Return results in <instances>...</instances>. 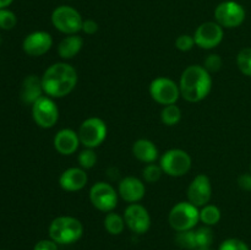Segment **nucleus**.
<instances>
[{"instance_id": "nucleus-1", "label": "nucleus", "mask_w": 251, "mask_h": 250, "mask_svg": "<svg viewBox=\"0 0 251 250\" xmlns=\"http://www.w3.org/2000/svg\"><path fill=\"white\" fill-rule=\"evenodd\" d=\"M42 86L47 96L63 98L74 91L78 81L77 71L68 63H55L49 66L42 76Z\"/></svg>"}, {"instance_id": "nucleus-2", "label": "nucleus", "mask_w": 251, "mask_h": 250, "mask_svg": "<svg viewBox=\"0 0 251 250\" xmlns=\"http://www.w3.org/2000/svg\"><path fill=\"white\" fill-rule=\"evenodd\" d=\"M180 96L190 103L205 100L212 88L211 74L201 65H190L180 76Z\"/></svg>"}, {"instance_id": "nucleus-3", "label": "nucleus", "mask_w": 251, "mask_h": 250, "mask_svg": "<svg viewBox=\"0 0 251 250\" xmlns=\"http://www.w3.org/2000/svg\"><path fill=\"white\" fill-rule=\"evenodd\" d=\"M83 234V225L77 218L59 216L49 225V237L56 244H73Z\"/></svg>"}, {"instance_id": "nucleus-4", "label": "nucleus", "mask_w": 251, "mask_h": 250, "mask_svg": "<svg viewBox=\"0 0 251 250\" xmlns=\"http://www.w3.org/2000/svg\"><path fill=\"white\" fill-rule=\"evenodd\" d=\"M168 221L171 227L176 232L190 230L200 221V211L189 201H181L172 207Z\"/></svg>"}, {"instance_id": "nucleus-5", "label": "nucleus", "mask_w": 251, "mask_h": 250, "mask_svg": "<svg viewBox=\"0 0 251 250\" xmlns=\"http://www.w3.org/2000/svg\"><path fill=\"white\" fill-rule=\"evenodd\" d=\"M51 24L58 31L69 36L82 31L83 20L77 10L68 5H61L51 12Z\"/></svg>"}, {"instance_id": "nucleus-6", "label": "nucleus", "mask_w": 251, "mask_h": 250, "mask_svg": "<svg viewBox=\"0 0 251 250\" xmlns=\"http://www.w3.org/2000/svg\"><path fill=\"white\" fill-rule=\"evenodd\" d=\"M107 132L108 129L104 120L97 117H91L83 120L77 134L81 145L86 149H96L104 142Z\"/></svg>"}, {"instance_id": "nucleus-7", "label": "nucleus", "mask_w": 251, "mask_h": 250, "mask_svg": "<svg viewBox=\"0 0 251 250\" xmlns=\"http://www.w3.org/2000/svg\"><path fill=\"white\" fill-rule=\"evenodd\" d=\"M159 166L163 173L169 176H183L191 168V157L186 151L180 149H172L164 152L161 157Z\"/></svg>"}, {"instance_id": "nucleus-8", "label": "nucleus", "mask_w": 251, "mask_h": 250, "mask_svg": "<svg viewBox=\"0 0 251 250\" xmlns=\"http://www.w3.org/2000/svg\"><path fill=\"white\" fill-rule=\"evenodd\" d=\"M32 117L38 126L50 129L58 123L59 109L50 97L42 96L32 104Z\"/></svg>"}, {"instance_id": "nucleus-9", "label": "nucleus", "mask_w": 251, "mask_h": 250, "mask_svg": "<svg viewBox=\"0 0 251 250\" xmlns=\"http://www.w3.org/2000/svg\"><path fill=\"white\" fill-rule=\"evenodd\" d=\"M150 95L152 100L162 105L176 104L180 97V88L172 78L157 77L150 85Z\"/></svg>"}, {"instance_id": "nucleus-10", "label": "nucleus", "mask_w": 251, "mask_h": 250, "mask_svg": "<svg viewBox=\"0 0 251 250\" xmlns=\"http://www.w3.org/2000/svg\"><path fill=\"white\" fill-rule=\"evenodd\" d=\"M215 19L220 26L226 28H235L244 22L245 10L239 2L227 0L217 5L215 9Z\"/></svg>"}, {"instance_id": "nucleus-11", "label": "nucleus", "mask_w": 251, "mask_h": 250, "mask_svg": "<svg viewBox=\"0 0 251 250\" xmlns=\"http://www.w3.org/2000/svg\"><path fill=\"white\" fill-rule=\"evenodd\" d=\"M90 200L97 210L112 212L118 205V194L107 181H98L90 189Z\"/></svg>"}, {"instance_id": "nucleus-12", "label": "nucleus", "mask_w": 251, "mask_h": 250, "mask_svg": "<svg viewBox=\"0 0 251 250\" xmlns=\"http://www.w3.org/2000/svg\"><path fill=\"white\" fill-rule=\"evenodd\" d=\"M223 27L217 22H203L196 28L194 39L195 44L201 49H212L223 41Z\"/></svg>"}, {"instance_id": "nucleus-13", "label": "nucleus", "mask_w": 251, "mask_h": 250, "mask_svg": "<svg viewBox=\"0 0 251 250\" xmlns=\"http://www.w3.org/2000/svg\"><path fill=\"white\" fill-rule=\"evenodd\" d=\"M125 225L131 232L144 234L151 227V217L146 208L140 203H130L124 211Z\"/></svg>"}, {"instance_id": "nucleus-14", "label": "nucleus", "mask_w": 251, "mask_h": 250, "mask_svg": "<svg viewBox=\"0 0 251 250\" xmlns=\"http://www.w3.org/2000/svg\"><path fill=\"white\" fill-rule=\"evenodd\" d=\"M212 196V185L206 174H199L188 188V201L196 207H203L207 205Z\"/></svg>"}, {"instance_id": "nucleus-15", "label": "nucleus", "mask_w": 251, "mask_h": 250, "mask_svg": "<svg viewBox=\"0 0 251 250\" xmlns=\"http://www.w3.org/2000/svg\"><path fill=\"white\" fill-rule=\"evenodd\" d=\"M53 46V38L48 32L36 31L26 36L22 43L25 53L31 56H41L48 53Z\"/></svg>"}, {"instance_id": "nucleus-16", "label": "nucleus", "mask_w": 251, "mask_h": 250, "mask_svg": "<svg viewBox=\"0 0 251 250\" xmlns=\"http://www.w3.org/2000/svg\"><path fill=\"white\" fill-rule=\"evenodd\" d=\"M118 194L126 202L136 203L144 199L146 188H145L144 181L140 180L136 176H126L119 183Z\"/></svg>"}, {"instance_id": "nucleus-17", "label": "nucleus", "mask_w": 251, "mask_h": 250, "mask_svg": "<svg viewBox=\"0 0 251 250\" xmlns=\"http://www.w3.org/2000/svg\"><path fill=\"white\" fill-rule=\"evenodd\" d=\"M87 181L88 176L85 169L81 167H71L61 173L59 178V185L63 190L74 193L85 188Z\"/></svg>"}, {"instance_id": "nucleus-18", "label": "nucleus", "mask_w": 251, "mask_h": 250, "mask_svg": "<svg viewBox=\"0 0 251 250\" xmlns=\"http://www.w3.org/2000/svg\"><path fill=\"white\" fill-rule=\"evenodd\" d=\"M80 137L73 129H61L55 134L53 140L54 149L63 156H70L77 151L80 146Z\"/></svg>"}, {"instance_id": "nucleus-19", "label": "nucleus", "mask_w": 251, "mask_h": 250, "mask_svg": "<svg viewBox=\"0 0 251 250\" xmlns=\"http://www.w3.org/2000/svg\"><path fill=\"white\" fill-rule=\"evenodd\" d=\"M43 86H42V78L36 75L27 76L24 80L20 91V98L26 104H33L37 100L42 97L43 93Z\"/></svg>"}, {"instance_id": "nucleus-20", "label": "nucleus", "mask_w": 251, "mask_h": 250, "mask_svg": "<svg viewBox=\"0 0 251 250\" xmlns=\"http://www.w3.org/2000/svg\"><path fill=\"white\" fill-rule=\"evenodd\" d=\"M132 154L140 162L150 164L158 158V150L151 140L139 139L132 145Z\"/></svg>"}, {"instance_id": "nucleus-21", "label": "nucleus", "mask_w": 251, "mask_h": 250, "mask_svg": "<svg viewBox=\"0 0 251 250\" xmlns=\"http://www.w3.org/2000/svg\"><path fill=\"white\" fill-rule=\"evenodd\" d=\"M83 47V39L77 34H69L60 41L58 46V54L64 60L73 59L77 55Z\"/></svg>"}, {"instance_id": "nucleus-22", "label": "nucleus", "mask_w": 251, "mask_h": 250, "mask_svg": "<svg viewBox=\"0 0 251 250\" xmlns=\"http://www.w3.org/2000/svg\"><path fill=\"white\" fill-rule=\"evenodd\" d=\"M104 228L112 235H118L123 233L125 228V220L115 212H108L104 218Z\"/></svg>"}, {"instance_id": "nucleus-23", "label": "nucleus", "mask_w": 251, "mask_h": 250, "mask_svg": "<svg viewBox=\"0 0 251 250\" xmlns=\"http://www.w3.org/2000/svg\"><path fill=\"white\" fill-rule=\"evenodd\" d=\"M181 119V110L178 105L169 104L164 105L161 112V120L164 125L168 126H174L178 124Z\"/></svg>"}, {"instance_id": "nucleus-24", "label": "nucleus", "mask_w": 251, "mask_h": 250, "mask_svg": "<svg viewBox=\"0 0 251 250\" xmlns=\"http://www.w3.org/2000/svg\"><path fill=\"white\" fill-rule=\"evenodd\" d=\"M200 221L205 225H215L221 221V211L215 205H205L200 210Z\"/></svg>"}, {"instance_id": "nucleus-25", "label": "nucleus", "mask_w": 251, "mask_h": 250, "mask_svg": "<svg viewBox=\"0 0 251 250\" xmlns=\"http://www.w3.org/2000/svg\"><path fill=\"white\" fill-rule=\"evenodd\" d=\"M195 238L198 249H208L213 242L212 229L208 225L199 228L198 230H195Z\"/></svg>"}, {"instance_id": "nucleus-26", "label": "nucleus", "mask_w": 251, "mask_h": 250, "mask_svg": "<svg viewBox=\"0 0 251 250\" xmlns=\"http://www.w3.org/2000/svg\"><path fill=\"white\" fill-rule=\"evenodd\" d=\"M176 244L184 249H195L198 248L196 245V238H195V230H183V232H178L176 237Z\"/></svg>"}, {"instance_id": "nucleus-27", "label": "nucleus", "mask_w": 251, "mask_h": 250, "mask_svg": "<svg viewBox=\"0 0 251 250\" xmlns=\"http://www.w3.org/2000/svg\"><path fill=\"white\" fill-rule=\"evenodd\" d=\"M237 65L244 75L251 76V48H243L237 55Z\"/></svg>"}, {"instance_id": "nucleus-28", "label": "nucleus", "mask_w": 251, "mask_h": 250, "mask_svg": "<svg viewBox=\"0 0 251 250\" xmlns=\"http://www.w3.org/2000/svg\"><path fill=\"white\" fill-rule=\"evenodd\" d=\"M78 163L82 169H91L95 167L97 162V154H96L95 149H85L78 154Z\"/></svg>"}, {"instance_id": "nucleus-29", "label": "nucleus", "mask_w": 251, "mask_h": 250, "mask_svg": "<svg viewBox=\"0 0 251 250\" xmlns=\"http://www.w3.org/2000/svg\"><path fill=\"white\" fill-rule=\"evenodd\" d=\"M162 174H163L162 167L159 164L154 163L147 164L144 168V171H142V176H144V179L147 183H156V181L161 179Z\"/></svg>"}, {"instance_id": "nucleus-30", "label": "nucleus", "mask_w": 251, "mask_h": 250, "mask_svg": "<svg viewBox=\"0 0 251 250\" xmlns=\"http://www.w3.org/2000/svg\"><path fill=\"white\" fill-rule=\"evenodd\" d=\"M17 24L16 15L7 9L0 10V28L12 29Z\"/></svg>"}, {"instance_id": "nucleus-31", "label": "nucleus", "mask_w": 251, "mask_h": 250, "mask_svg": "<svg viewBox=\"0 0 251 250\" xmlns=\"http://www.w3.org/2000/svg\"><path fill=\"white\" fill-rule=\"evenodd\" d=\"M223 65V60L218 54H210L207 55V58L203 61V68L208 71V73H217L218 70H221Z\"/></svg>"}, {"instance_id": "nucleus-32", "label": "nucleus", "mask_w": 251, "mask_h": 250, "mask_svg": "<svg viewBox=\"0 0 251 250\" xmlns=\"http://www.w3.org/2000/svg\"><path fill=\"white\" fill-rule=\"evenodd\" d=\"M218 250H250L247 243L243 240L237 239V238H229V239L225 240L222 244L220 245Z\"/></svg>"}, {"instance_id": "nucleus-33", "label": "nucleus", "mask_w": 251, "mask_h": 250, "mask_svg": "<svg viewBox=\"0 0 251 250\" xmlns=\"http://www.w3.org/2000/svg\"><path fill=\"white\" fill-rule=\"evenodd\" d=\"M195 46V39L194 36H189V34H181L176 39V47L180 51H189L193 49Z\"/></svg>"}, {"instance_id": "nucleus-34", "label": "nucleus", "mask_w": 251, "mask_h": 250, "mask_svg": "<svg viewBox=\"0 0 251 250\" xmlns=\"http://www.w3.org/2000/svg\"><path fill=\"white\" fill-rule=\"evenodd\" d=\"M33 250H58V244L51 239H43L34 245Z\"/></svg>"}, {"instance_id": "nucleus-35", "label": "nucleus", "mask_w": 251, "mask_h": 250, "mask_svg": "<svg viewBox=\"0 0 251 250\" xmlns=\"http://www.w3.org/2000/svg\"><path fill=\"white\" fill-rule=\"evenodd\" d=\"M238 185L245 191H251V173L240 174L238 178Z\"/></svg>"}, {"instance_id": "nucleus-36", "label": "nucleus", "mask_w": 251, "mask_h": 250, "mask_svg": "<svg viewBox=\"0 0 251 250\" xmlns=\"http://www.w3.org/2000/svg\"><path fill=\"white\" fill-rule=\"evenodd\" d=\"M82 31L86 34H95L98 31V24L95 20H83L82 24Z\"/></svg>"}, {"instance_id": "nucleus-37", "label": "nucleus", "mask_w": 251, "mask_h": 250, "mask_svg": "<svg viewBox=\"0 0 251 250\" xmlns=\"http://www.w3.org/2000/svg\"><path fill=\"white\" fill-rule=\"evenodd\" d=\"M12 1H14V0H0V10L6 9L9 5H11Z\"/></svg>"}, {"instance_id": "nucleus-38", "label": "nucleus", "mask_w": 251, "mask_h": 250, "mask_svg": "<svg viewBox=\"0 0 251 250\" xmlns=\"http://www.w3.org/2000/svg\"><path fill=\"white\" fill-rule=\"evenodd\" d=\"M196 250H210V249H196Z\"/></svg>"}, {"instance_id": "nucleus-39", "label": "nucleus", "mask_w": 251, "mask_h": 250, "mask_svg": "<svg viewBox=\"0 0 251 250\" xmlns=\"http://www.w3.org/2000/svg\"><path fill=\"white\" fill-rule=\"evenodd\" d=\"M250 173H251V164H250Z\"/></svg>"}]
</instances>
